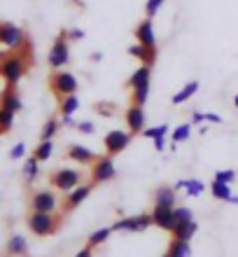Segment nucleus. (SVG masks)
<instances>
[{
    "mask_svg": "<svg viewBox=\"0 0 238 257\" xmlns=\"http://www.w3.org/2000/svg\"><path fill=\"white\" fill-rule=\"evenodd\" d=\"M28 61L26 56L14 52V54H7L0 59V77L7 82V87H17V82L26 75Z\"/></svg>",
    "mask_w": 238,
    "mask_h": 257,
    "instance_id": "nucleus-1",
    "label": "nucleus"
},
{
    "mask_svg": "<svg viewBox=\"0 0 238 257\" xmlns=\"http://www.w3.org/2000/svg\"><path fill=\"white\" fill-rule=\"evenodd\" d=\"M47 61H49V66L56 68V70H61L63 66H68V61H70V40H68V31H61V33H59V38H56L54 45H52V49H49Z\"/></svg>",
    "mask_w": 238,
    "mask_h": 257,
    "instance_id": "nucleus-2",
    "label": "nucleus"
},
{
    "mask_svg": "<svg viewBox=\"0 0 238 257\" xmlns=\"http://www.w3.org/2000/svg\"><path fill=\"white\" fill-rule=\"evenodd\" d=\"M0 45L7 49H12V52H19V49L26 47V33H24V28L17 26V24H0Z\"/></svg>",
    "mask_w": 238,
    "mask_h": 257,
    "instance_id": "nucleus-3",
    "label": "nucleus"
},
{
    "mask_svg": "<svg viewBox=\"0 0 238 257\" xmlns=\"http://www.w3.org/2000/svg\"><path fill=\"white\" fill-rule=\"evenodd\" d=\"M56 220L52 213H40V210H33L31 215H28V227L33 231L35 236H49V234H54L56 231Z\"/></svg>",
    "mask_w": 238,
    "mask_h": 257,
    "instance_id": "nucleus-4",
    "label": "nucleus"
},
{
    "mask_svg": "<svg viewBox=\"0 0 238 257\" xmlns=\"http://www.w3.org/2000/svg\"><path fill=\"white\" fill-rule=\"evenodd\" d=\"M154 224L152 220V213H140V215H133V217H122L112 224L115 231H131V234H140V231H147Z\"/></svg>",
    "mask_w": 238,
    "mask_h": 257,
    "instance_id": "nucleus-5",
    "label": "nucleus"
},
{
    "mask_svg": "<svg viewBox=\"0 0 238 257\" xmlns=\"http://www.w3.org/2000/svg\"><path fill=\"white\" fill-rule=\"evenodd\" d=\"M77 87H80V82L73 73L68 70H56L52 75V89H54V94L59 96H68V94H75Z\"/></svg>",
    "mask_w": 238,
    "mask_h": 257,
    "instance_id": "nucleus-6",
    "label": "nucleus"
},
{
    "mask_svg": "<svg viewBox=\"0 0 238 257\" xmlns=\"http://www.w3.org/2000/svg\"><path fill=\"white\" fill-rule=\"evenodd\" d=\"M131 143V131H122V128H115V131H110L105 138H103V145H105V152L108 155H122L124 150L129 148Z\"/></svg>",
    "mask_w": 238,
    "mask_h": 257,
    "instance_id": "nucleus-7",
    "label": "nucleus"
},
{
    "mask_svg": "<svg viewBox=\"0 0 238 257\" xmlns=\"http://www.w3.org/2000/svg\"><path fill=\"white\" fill-rule=\"evenodd\" d=\"M117 176L115 162H112V155L108 157H96L94 169H91V183H108Z\"/></svg>",
    "mask_w": 238,
    "mask_h": 257,
    "instance_id": "nucleus-8",
    "label": "nucleus"
},
{
    "mask_svg": "<svg viewBox=\"0 0 238 257\" xmlns=\"http://www.w3.org/2000/svg\"><path fill=\"white\" fill-rule=\"evenodd\" d=\"M80 180H82V173L77 169H61L52 176V185L61 192H70L73 187L80 185Z\"/></svg>",
    "mask_w": 238,
    "mask_h": 257,
    "instance_id": "nucleus-9",
    "label": "nucleus"
},
{
    "mask_svg": "<svg viewBox=\"0 0 238 257\" xmlns=\"http://www.w3.org/2000/svg\"><path fill=\"white\" fill-rule=\"evenodd\" d=\"M56 206H59V199H56L54 192L49 190H40L31 196V210H40V213H54Z\"/></svg>",
    "mask_w": 238,
    "mask_h": 257,
    "instance_id": "nucleus-10",
    "label": "nucleus"
},
{
    "mask_svg": "<svg viewBox=\"0 0 238 257\" xmlns=\"http://www.w3.org/2000/svg\"><path fill=\"white\" fill-rule=\"evenodd\" d=\"M124 122H126V126H129L131 134H143L145 122H147L145 108L143 105H138V103L129 105V108H126V115H124Z\"/></svg>",
    "mask_w": 238,
    "mask_h": 257,
    "instance_id": "nucleus-11",
    "label": "nucleus"
},
{
    "mask_svg": "<svg viewBox=\"0 0 238 257\" xmlns=\"http://www.w3.org/2000/svg\"><path fill=\"white\" fill-rule=\"evenodd\" d=\"M152 220H154V224H157L159 229H166V231H173L177 227L175 208H170V206H154Z\"/></svg>",
    "mask_w": 238,
    "mask_h": 257,
    "instance_id": "nucleus-12",
    "label": "nucleus"
},
{
    "mask_svg": "<svg viewBox=\"0 0 238 257\" xmlns=\"http://www.w3.org/2000/svg\"><path fill=\"white\" fill-rule=\"evenodd\" d=\"M136 40L140 42V45H145V47H157V33H154V24H152L150 17L138 24Z\"/></svg>",
    "mask_w": 238,
    "mask_h": 257,
    "instance_id": "nucleus-13",
    "label": "nucleus"
},
{
    "mask_svg": "<svg viewBox=\"0 0 238 257\" xmlns=\"http://www.w3.org/2000/svg\"><path fill=\"white\" fill-rule=\"evenodd\" d=\"M129 56H133V59H138L140 63H154L157 61V47H145V45H140V42H136V45H131L129 47Z\"/></svg>",
    "mask_w": 238,
    "mask_h": 257,
    "instance_id": "nucleus-14",
    "label": "nucleus"
},
{
    "mask_svg": "<svg viewBox=\"0 0 238 257\" xmlns=\"http://www.w3.org/2000/svg\"><path fill=\"white\" fill-rule=\"evenodd\" d=\"M91 194V185H77L66 194V208H77L82 201H87V196Z\"/></svg>",
    "mask_w": 238,
    "mask_h": 257,
    "instance_id": "nucleus-15",
    "label": "nucleus"
},
{
    "mask_svg": "<svg viewBox=\"0 0 238 257\" xmlns=\"http://www.w3.org/2000/svg\"><path fill=\"white\" fill-rule=\"evenodd\" d=\"M175 190H184L187 196H201L205 192V183L203 180H196V178H189V180H177L173 185Z\"/></svg>",
    "mask_w": 238,
    "mask_h": 257,
    "instance_id": "nucleus-16",
    "label": "nucleus"
},
{
    "mask_svg": "<svg viewBox=\"0 0 238 257\" xmlns=\"http://www.w3.org/2000/svg\"><path fill=\"white\" fill-rule=\"evenodd\" d=\"M175 187H166L161 185L157 192H154V206H170V208H175Z\"/></svg>",
    "mask_w": 238,
    "mask_h": 257,
    "instance_id": "nucleus-17",
    "label": "nucleus"
},
{
    "mask_svg": "<svg viewBox=\"0 0 238 257\" xmlns=\"http://www.w3.org/2000/svg\"><path fill=\"white\" fill-rule=\"evenodd\" d=\"M68 157L77 164H94L96 162V155L89 148H84V145H70Z\"/></svg>",
    "mask_w": 238,
    "mask_h": 257,
    "instance_id": "nucleus-18",
    "label": "nucleus"
},
{
    "mask_svg": "<svg viewBox=\"0 0 238 257\" xmlns=\"http://www.w3.org/2000/svg\"><path fill=\"white\" fill-rule=\"evenodd\" d=\"M198 224L194 220H184V222H177V227L173 229V238H180V241H191L194 234H196Z\"/></svg>",
    "mask_w": 238,
    "mask_h": 257,
    "instance_id": "nucleus-19",
    "label": "nucleus"
},
{
    "mask_svg": "<svg viewBox=\"0 0 238 257\" xmlns=\"http://www.w3.org/2000/svg\"><path fill=\"white\" fill-rule=\"evenodd\" d=\"M0 105L7 110H12V112H19L21 108H24V103H21L19 94L14 91V87H7L5 89V94L0 96Z\"/></svg>",
    "mask_w": 238,
    "mask_h": 257,
    "instance_id": "nucleus-20",
    "label": "nucleus"
},
{
    "mask_svg": "<svg viewBox=\"0 0 238 257\" xmlns=\"http://www.w3.org/2000/svg\"><path fill=\"white\" fill-rule=\"evenodd\" d=\"M7 255H12V257H21V255H26L28 250V241L26 236H21V234H14L10 241H7Z\"/></svg>",
    "mask_w": 238,
    "mask_h": 257,
    "instance_id": "nucleus-21",
    "label": "nucleus"
},
{
    "mask_svg": "<svg viewBox=\"0 0 238 257\" xmlns=\"http://www.w3.org/2000/svg\"><path fill=\"white\" fill-rule=\"evenodd\" d=\"M196 91H198V82L191 80V82H187V84H184V87L180 89L175 96H173V101H170V103H173V105H182V103L189 101V98L196 94Z\"/></svg>",
    "mask_w": 238,
    "mask_h": 257,
    "instance_id": "nucleus-22",
    "label": "nucleus"
},
{
    "mask_svg": "<svg viewBox=\"0 0 238 257\" xmlns=\"http://www.w3.org/2000/svg\"><path fill=\"white\" fill-rule=\"evenodd\" d=\"M168 255L170 257H191V245L189 241H180V238H173L168 245Z\"/></svg>",
    "mask_w": 238,
    "mask_h": 257,
    "instance_id": "nucleus-23",
    "label": "nucleus"
},
{
    "mask_svg": "<svg viewBox=\"0 0 238 257\" xmlns=\"http://www.w3.org/2000/svg\"><path fill=\"white\" fill-rule=\"evenodd\" d=\"M150 77H152V66L150 63H143V66L129 77V87L133 89V87H138V84H143V82H150Z\"/></svg>",
    "mask_w": 238,
    "mask_h": 257,
    "instance_id": "nucleus-24",
    "label": "nucleus"
},
{
    "mask_svg": "<svg viewBox=\"0 0 238 257\" xmlns=\"http://www.w3.org/2000/svg\"><path fill=\"white\" fill-rule=\"evenodd\" d=\"M210 192H212V196H215V199H219V201H229V203H231V199H233L231 187H229L226 183H219V180H212Z\"/></svg>",
    "mask_w": 238,
    "mask_h": 257,
    "instance_id": "nucleus-25",
    "label": "nucleus"
},
{
    "mask_svg": "<svg viewBox=\"0 0 238 257\" xmlns=\"http://www.w3.org/2000/svg\"><path fill=\"white\" fill-rule=\"evenodd\" d=\"M38 176H40V159L33 155L24 162V178H26V183H33Z\"/></svg>",
    "mask_w": 238,
    "mask_h": 257,
    "instance_id": "nucleus-26",
    "label": "nucleus"
},
{
    "mask_svg": "<svg viewBox=\"0 0 238 257\" xmlns=\"http://www.w3.org/2000/svg\"><path fill=\"white\" fill-rule=\"evenodd\" d=\"M77 110H80V98H77V94L61 96V115H63V117L75 115Z\"/></svg>",
    "mask_w": 238,
    "mask_h": 257,
    "instance_id": "nucleus-27",
    "label": "nucleus"
},
{
    "mask_svg": "<svg viewBox=\"0 0 238 257\" xmlns=\"http://www.w3.org/2000/svg\"><path fill=\"white\" fill-rule=\"evenodd\" d=\"M112 231H115L112 227H101V229L91 231V236H89V245H91V248H98V245H103L110 238V234H112Z\"/></svg>",
    "mask_w": 238,
    "mask_h": 257,
    "instance_id": "nucleus-28",
    "label": "nucleus"
},
{
    "mask_svg": "<svg viewBox=\"0 0 238 257\" xmlns=\"http://www.w3.org/2000/svg\"><path fill=\"white\" fill-rule=\"evenodd\" d=\"M40 162H47V159H52V155H54V143L52 141H40V145L35 148V152H33Z\"/></svg>",
    "mask_w": 238,
    "mask_h": 257,
    "instance_id": "nucleus-29",
    "label": "nucleus"
},
{
    "mask_svg": "<svg viewBox=\"0 0 238 257\" xmlns=\"http://www.w3.org/2000/svg\"><path fill=\"white\" fill-rule=\"evenodd\" d=\"M191 136V124H177L173 131H170V141L173 143H184Z\"/></svg>",
    "mask_w": 238,
    "mask_h": 257,
    "instance_id": "nucleus-30",
    "label": "nucleus"
},
{
    "mask_svg": "<svg viewBox=\"0 0 238 257\" xmlns=\"http://www.w3.org/2000/svg\"><path fill=\"white\" fill-rule=\"evenodd\" d=\"M131 91H133V103L145 105V103H147V96H150V82H143V84L133 87Z\"/></svg>",
    "mask_w": 238,
    "mask_h": 257,
    "instance_id": "nucleus-31",
    "label": "nucleus"
},
{
    "mask_svg": "<svg viewBox=\"0 0 238 257\" xmlns=\"http://www.w3.org/2000/svg\"><path fill=\"white\" fill-rule=\"evenodd\" d=\"M59 119H47L45 126H42V134H40V141H52L56 134H59Z\"/></svg>",
    "mask_w": 238,
    "mask_h": 257,
    "instance_id": "nucleus-32",
    "label": "nucleus"
},
{
    "mask_svg": "<svg viewBox=\"0 0 238 257\" xmlns=\"http://www.w3.org/2000/svg\"><path fill=\"white\" fill-rule=\"evenodd\" d=\"M168 134H170L168 124H159V126H152V128H147V126L143 128V136H145V138H152V141H154V138H159V136H168Z\"/></svg>",
    "mask_w": 238,
    "mask_h": 257,
    "instance_id": "nucleus-33",
    "label": "nucleus"
},
{
    "mask_svg": "<svg viewBox=\"0 0 238 257\" xmlns=\"http://www.w3.org/2000/svg\"><path fill=\"white\" fill-rule=\"evenodd\" d=\"M14 115H17V112H12V110H7L0 105V128H3V131H10V128H12Z\"/></svg>",
    "mask_w": 238,
    "mask_h": 257,
    "instance_id": "nucleus-34",
    "label": "nucleus"
},
{
    "mask_svg": "<svg viewBox=\"0 0 238 257\" xmlns=\"http://www.w3.org/2000/svg\"><path fill=\"white\" fill-rule=\"evenodd\" d=\"M215 180L231 185L233 180H236V171H231V169H219V171H215Z\"/></svg>",
    "mask_w": 238,
    "mask_h": 257,
    "instance_id": "nucleus-35",
    "label": "nucleus"
},
{
    "mask_svg": "<svg viewBox=\"0 0 238 257\" xmlns=\"http://www.w3.org/2000/svg\"><path fill=\"white\" fill-rule=\"evenodd\" d=\"M175 220H177V222H184V220H194V213H191L189 206H175Z\"/></svg>",
    "mask_w": 238,
    "mask_h": 257,
    "instance_id": "nucleus-36",
    "label": "nucleus"
},
{
    "mask_svg": "<svg viewBox=\"0 0 238 257\" xmlns=\"http://www.w3.org/2000/svg\"><path fill=\"white\" fill-rule=\"evenodd\" d=\"M161 5H163V0H147V5H145V14L152 19V17L161 10Z\"/></svg>",
    "mask_w": 238,
    "mask_h": 257,
    "instance_id": "nucleus-37",
    "label": "nucleus"
},
{
    "mask_svg": "<svg viewBox=\"0 0 238 257\" xmlns=\"http://www.w3.org/2000/svg\"><path fill=\"white\" fill-rule=\"evenodd\" d=\"M26 157V145L24 143H17L12 150H10V159H24Z\"/></svg>",
    "mask_w": 238,
    "mask_h": 257,
    "instance_id": "nucleus-38",
    "label": "nucleus"
},
{
    "mask_svg": "<svg viewBox=\"0 0 238 257\" xmlns=\"http://www.w3.org/2000/svg\"><path fill=\"white\" fill-rule=\"evenodd\" d=\"M68 40H73V42L84 40V31H82V28H73V31H68Z\"/></svg>",
    "mask_w": 238,
    "mask_h": 257,
    "instance_id": "nucleus-39",
    "label": "nucleus"
},
{
    "mask_svg": "<svg viewBox=\"0 0 238 257\" xmlns=\"http://www.w3.org/2000/svg\"><path fill=\"white\" fill-rule=\"evenodd\" d=\"M77 128H80L82 134H94V131H96V124L87 119V122H80V124H77Z\"/></svg>",
    "mask_w": 238,
    "mask_h": 257,
    "instance_id": "nucleus-40",
    "label": "nucleus"
},
{
    "mask_svg": "<svg viewBox=\"0 0 238 257\" xmlns=\"http://www.w3.org/2000/svg\"><path fill=\"white\" fill-rule=\"evenodd\" d=\"M203 122H210V124H222V117L217 112H203Z\"/></svg>",
    "mask_w": 238,
    "mask_h": 257,
    "instance_id": "nucleus-41",
    "label": "nucleus"
},
{
    "mask_svg": "<svg viewBox=\"0 0 238 257\" xmlns=\"http://www.w3.org/2000/svg\"><path fill=\"white\" fill-rule=\"evenodd\" d=\"M96 110H98L101 115H112V112H115V105H108V103H98V105H96Z\"/></svg>",
    "mask_w": 238,
    "mask_h": 257,
    "instance_id": "nucleus-42",
    "label": "nucleus"
},
{
    "mask_svg": "<svg viewBox=\"0 0 238 257\" xmlns=\"http://www.w3.org/2000/svg\"><path fill=\"white\" fill-rule=\"evenodd\" d=\"M191 124H203V112H191Z\"/></svg>",
    "mask_w": 238,
    "mask_h": 257,
    "instance_id": "nucleus-43",
    "label": "nucleus"
},
{
    "mask_svg": "<svg viewBox=\"0 0 238 257\" xmlns=\"http://www.w3.org/2000/svg\"><path fill=\"white\" fill-rule=\"evenodd\" d=\"M75 257H94V252H91V245H87V248H82V250L77 252Z\"/></svg>",
    "mask_w": 238,
    "mask_h": 257,
    "instance_id": "nucleus-44",
    "label": "nucleus"
},
{
    "mask_svg": "<svg viewBox=\"0 0 238 257\" xmlns=\"http://www.w3.org/2000/svg\"><path fill=\"white\" fill-rule=\"evenodd\" d=\"M63 124H66V126H77V122L73 119V115H70V117H63Z\"/></svg>",
    "mask_w": 238,
    "mask_h": 257,
    "instance_id": "nucleus-45",
    "label": "nucleus"
},
{
    "mask_svg": "<svg viewBox=\"0 0 238 257\" xmlns=\"http://www.w3.org/2000/svg\"><path fill=\"white\" fill-rule=\"evenodd\" d=\"M101 59H103L101 52H94V54H91V61H101Z\"/></svg>",
    "mask_w": 238,
    "mask_h": 257,
    "instance_id": "nucleus-46",
    "label": "nucleus"
},
{
    "mask_svg": "<svg viewBox=\"0 0 238 257\" xmlns=\"http://www.w3.org/2000/svg\"><path fill=\"white\" fill-rule=\"evenodd\" d=\"M233 105H236V108H238V94L233 96Z\"/></svg>",
    "mask_w": 238,
    "mask_h": 257,
    "instance_id": "nucleus-47",
    "label": "nucleus"
},
{
    "mask_svg": "<svg viewBox=\"0 0 238 257\" xmlns=\"http://www.w3.org/2000/svg\"><path fill=\"white\" fill-rule=\"evenodd\" d=\"M161 257H170V255H168V252H166V255H161Z\"/></svg>",
    "mask_w": 238,
    "mask_h": 257,
    "instance_id": "nucleus-48",
    "label": "nucleus"
},
{
    "mask_svg": "<svg viewBox=\"0 0 238 257\" xmlns=\"http://www.w3.org/2000/svg\"><path fill=\"white\" fill-rule=\"evenodd\" d=\"M0 134H3V128H0Z\"/></svg>",
    "mask_w": 238,
    "mask_h": 257,
    "instance_id": "nucleus-49",
    "label": "nucleus"
}]
</instances>
